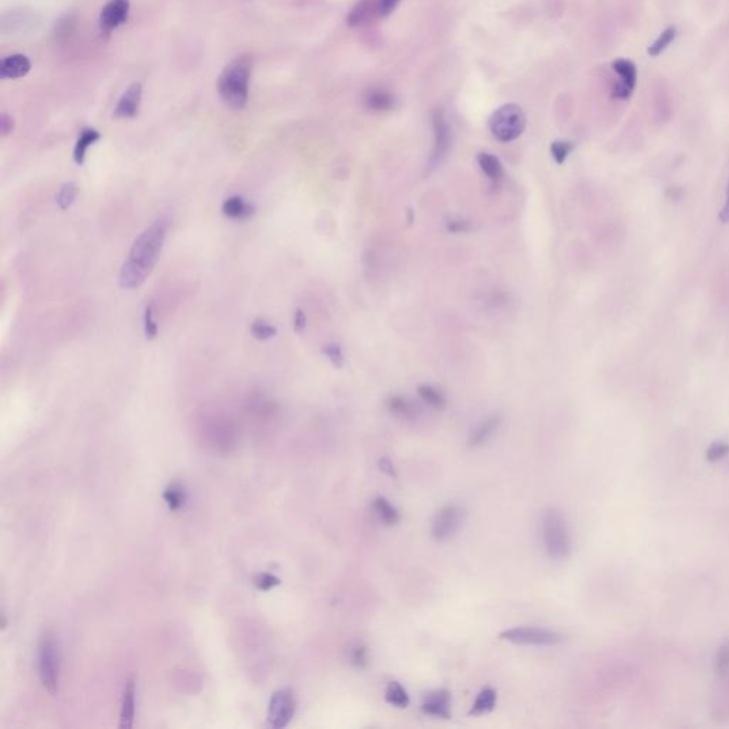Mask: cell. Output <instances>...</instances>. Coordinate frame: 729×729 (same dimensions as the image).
<instances>
[{
  "label": "cell",
  "instance_id": "cell-19",
  "mask_svg": "<svg viewBox=\"0 0 729 729\" xmlns=\"http://www.w3.org/2000/svg\"><path fill=\"white\" fill-rule=\"evenodd\" d=\"M136 684L133 680H129L125 684L121 701V714H120V728L130 729L134 721L136 712Z\"/></svg>",
  "mask_w": 729,
  "mask_h": 729
},
{
  "label": "cell",
  "instance_id": "cell-1",
  "mask_svg": "<svg viewBox=\"0 0 729 729\" xmlns=\"http://www.w3.org/2000/svg\"><path fill=\"white\" fill-rule=\"evenodd\" d=\"M167 233L168 219L162 217L137 235L120 268L118 285L121 290H137L148 279L160 261Z\"/></svg>",
  "mask_w": 729,
  "mask_h": 729
},
{
  "label": "cell",
  "instance_id": "cell-14",
  "mask_svg": "<svg viewBox=\"0 0 729 729\" xmlns=\"http://www.w3.org/2000/svg\"><path fill=\"white\" fill-rule=\"evenodd\" d=\"M362 103L370 111L384 113L392 111L396 107L398 100L395 94L385 87H370L365 91Z\"/></svg>",
  "mask_w": 729,
  "mask_h": 729
},
{
  "label": "cell",
  "instance_id": "cell-22",
  "mask_svg": "<svg viewBox=\"0 0 729 729\" xmlns=\"http://www.w3.org/2000/svg\"><path fill=\"white\" fill-rule=\"evenodd\" d=\"M497 704V692L493 688H483L474 700L469 715L482 716L490 714Z\"/></svg>",
  "mask_w": 729,
  "mask_h": 729
},
{
  "label": "cell",
  "instance_id": "cell-38",
  "mask_svg": "<svg viewBox=\"0 0 729 729\" xmlns=\"http://www.w3.org/2000/svg\"><path fill=\"white\" fill-rule=\"evenodd\" d=\"M446 228L452 234H464V233L470 231L471 226H470L469 221L462 219V218H456V219H450L449 221V223L446 224Z\"/></svg>",
  "mask_w": 729,
  "mask_h": 729
},
{
  "label": "cell",
  "instance_id": "cell-15",
  "mask_svg": "<svg viewBox=\"0 0 729 729\" xmlns=\"http://www.w3.org/2000/svg\"><path fill=\"white\" fill-rule=\"evenodd\" d=\"M376 16H379L377 0H358L346 16V23L350 27H362L369 24Z\"/></svg>",
  "mask_w": 729,
  "mask_h": 729
},
{
  "label": "cell",
  "instance_id": "cell-8",
  "mask_svg": "<svg viewBox=\"0 0 729 729\" xmlns=\"http://www.w3.org/2000/svg\"><path fill=\"white\" fill-rule=\"evenodd\" d=\"M432 125H433L434 144H433L429 167L434 168L443 160V158H445L446 152L449 151L452 134H450V125L445 117V113L441 111V109H436L432 113Z\"/></svg>",
  "mask_w": 729,
  "mask_h": 729
},
{
  "label": "cell",
  "instance_id": "cell-35",
  "mask_svg": "<svg viewBox=\"0 0 729 729\" xmlns=\"http://www.w3.org/2000/svg\"><path fill=\"white\" fill-rule=\"evenodd\" d=\"M729 455V443L726 441H715L708 448L707 450V460L708 462H718Z\"/></svg>",
  "mask_w": 729,
  "mask_h": 729
},
{
  "label": "cell",
  "instance_id": "cell-7",
  "mask_svg": "<svg viewBox=\"0 0 729 729\" xmlns=\"http://www.w3.org/2000/svg\"><path fill=\"white\" fill-rule=\"evenodd\" d=\"M466 520V510L459 504H448L440 509L432 522L433 540L443 543L450 540L462 528Z\"/></svg>",
  "mask_w": 729,
  "mask_h": 729
},
{
  "label": "cell",
  "instance_id": "cell-16",
  "mask_svg": "<svg viewBox=\"0 0 729 729\" xmlns=\"http://www.w3.org/2000/svg\"><path fill=\"white\" fill-rule=\"evenodd\" d=\"M31 70V63L27 56L16 53L6 56L0 61V77L2 79H22Z\"/></svg>",
  "mask_w": 729,
  "mask_h": 729
},
{
  "label": "cell",
  "instance_id": "cell-28",
  "mask_svg": "<svg viewBox=\"0 0 729 729\" xmlns=\"http://www.w3.org/2000/svg\"><path fill=\"white\" fill-rule=\"evenodd\" d=\"M677 38V27L674 26H670L665 30L661 31V35L655 39V42L648 47V54L651 57H657L659 56L661 53H664L665 50H667L671 43L675 40Z\"/></svg>",
  "mask_w": 729,
  "mask_h": 729
},
{
  "label": "cell",
  "instance_id": "cell-12",
  "mask_svg": "<svg viewBox=\"0 0 729 729\" xmlns=\"http://www.w3.org/2000/svg\"><path fill=\"white\" fill-rule=\"evenodd\" d=\"M143 99V86L141 83L136 81L130 84L124 90L121 97L117 102V106L114 109V116L117 118H134L141 106Z\"/></svg>",
  "mask_w": 729,
  "mask_h": 729
},
{
  "label": "cell",
  "instance_id": "cell-27",
  "mask_svg": "<svg viewBox=\"0 0 729 729\" xmlns=\"http://www.w3.org/2000/svg\"><path fill=\"white\" fill-rule=\"evenodd\" d=\"M418 393H419V396L422 398V400L425 403H428L430 407H433L436 410H443V409H446V406H448V400H446L445 395H443L439 389H436L432 385H428V384L421 385L418 388Z\"/></svg>",
  "mask_w": 729,
  "mask_h": 729
},
{
  "label": "cell",
  "instance_id": "cell-23",
  "mask_svg": "<svg viewBox=\"0 0 729 729\" xmlns=\"http://www.w3.org/2000/svg\"><path fill=\"white\" fill-rule=\"evenodd\" d=\"M373 510L377 515L379 520L389 527L396 526L400 522V515L396 507L392 505V503L382 496H379L373 500Z\"/></svg>",
  "mask_w": 729,
  "mask_h": 729
},
{
  "label": "cell",
  "instance_id": "cell-26",
  "mask_svg": "<svg viewBox=\"0 0 729 729\" xmlns=\"http://www.w3.org/2000/svg\"><path fill=\"white\" fill-rule=\"evenodd\" d=\"M385 701L399 710L407 708L410 704V698L406 692V689L396 681H392L388 684L385 691Z\"/></svg>",
  "mask_w": 729,
  "mask_h": 729
},
{
  "label": "cell",
  "instance_id": "cell-20",
  "mask_svg": "<svg viewBox=\"0 0 729 729\" xmlns=\"http://www.w3.org/2000/svg\"><path fill=\"white\" fill-rule=\"evenodd\" d=\"M102 139V134L96 130V129H84L76 144H75V150H73V160L77 166H83L84 162H86V157H87V151L91 146L96 144L99 140Z\"/></svg>",
  "mask_w": 729,
  "mask_h": 729
},
{
  "label": "cell",
  "instance_id": "cell-18",
  "mask_svg": "<svg viewBox=\"0 0 729 729\" xmlns=\"http://www.w3.org/2000/svg\"><path fill=\"white\" fill-rule=\"evenodd\" d=\"M501 425V418L499 415H492L487 419H485L482 423H479L469 437V446L470 448H479L497 433L499 428Z\"/></svg>",
  "mask_w": 729,
  "mask_h": 729
},
{
  "label": "cell",
  "instance_id": "cell-9",
  "mask_svg": "<svg viewBox=\"0 0 729 729\" xmlns=\"http://www.w3.org/2000/svg\"><path fill=\"white\" fill-rule=\"evenodd\" d=\"M295 712V698L291 689L276 691L269 703L268 722L272 728L287 726Z\"/></svg>",
  "mask_w": 729,
  "mask_h": 729
},
{
  "label": "cell",
  "instance_id": "cell-17",
  "mask_svg": "<svg viewBox=\"0 0 729 729\" xmlns=\"http://www.w3.org/2000/svg\"><path fill=\"white\" fill-rule=\"evenodd\" d=\"M221 211L230 219L245 221L256 214V205L235 194L224 200L223 205H221Z\"/></svg>",
  "mask_w": 729,
  "mask_h": 729
},
{
  "label": "cell",
  "instance_id": "cell-33",
  "mask_svg": "<svg viewBox=\"0 0 729 729\" xmlns=\"http://www.w3.org/2000/svg\"><path fill=\"white\" fill-rule=\"evenodd\" d=\"M164 500H166V503L168 504V507H170L171 510L180 509V507L184 504V500H185L184 489L180 485H171L164 492Z\"/></svg>",
  "mask_w": 729,
  "mask_h": 729
},
{
  "label": "cell",
  "instance_id": "cell-11",
  "mask_svg": "<svg viewBox=\"0 0 729 729\" xmlns=\"http://www.w3.org/2000/svg\"><path fill=\"white\" fill-rule=\"evenodd\" d=\"M132 9L130 0H109L100 13V27L104 33L118 29L129 19Z\"/></svg>",
  "mask_w": 729,
  "mask_h": 729
},
{
  "label": "cell",
  "instance_id": "cell-25",
  "mask_svg": "<svg viewBox=\"0 0 729 729\" xmlns=\"http://www.w3.org/2000/svg\"><path fill=\"white\" fill-rule=\"evenodd\" d=\"M77 196H79V187L76 182L69 181V182L61 184L56 194V204L58 210L68 211L69 208H72L77 200Z\"/></svg>",
  "mask_w": 729,
  "mask_h": 729
},
{
  "label": "cell",
  "instance_id": "cell-10",
  "mask_svg": "<svg viewBox=\"0 0 729 729\" xmlns=\"http://www.w3.org/2000/svg\"><path fill=\"white\" fill-rule=\"evenodd\" d=\"M611 66L618 75V81L611 90V97L617 100H628L637 84V68L628 58H617Z\"/></svg>",
  "mask_w": 729,
  "mask_h": 729
},
{
  "label": "cell",
  "instance_id": "cell-13",
  "mask_svg": "<svg viewBox=\"0 0 729 729\" xmlns=\"http://www.w3.org/2000/svg\"><path fill=\"white\" fill-rule=\"evenodd\" d=\"M450 707H452V696H450V692L445 688L436 689L428 693L422 703L423 714L434 716V718H441V719L450 718L452 715Z\"/></svg>",
  "mask_w": 729,
  "mask_h": 729
},
{
  "label": "cell",
  "instance_id": "cell-31",
  "mask_svg": "<svg viewBox=\"0 0 729 729\" xmlns=\"http://www.w3.org/2000/svg\"><path fill=\"white\" fill-rule=\"evenodd\" d=\"M573 150H574V146L572 141H568V140H556L550 146L551 157L554 158V162L560 166L565 163L568 155L572 154Z\"/></svg>",
  "mask_w": 729,
  "mask_h": 729
},
{
  "label": "cell",
  "instance_id": "cell-37",
  "mask_svg": "<svg viewBox=\"0 0 729 729\" xmlns=\"http://www.w3.org/2000/svg\"><path fill=\"white\" fill-rule=\"evenodd\" d=\"M402 0H377V8H379V17H389Z\"/></svg>",
  "mask_w": 729,
  "mask_h": 729
},
{
  "label": "cell",
  "instance_id": "cell-29",
  "mask_svg": "<svg viewBox=\"0 0 729 729\" xmlns=\"http://www.w3.org/2000/svg\"><path fill=\"white\" fill-rule=\"evenodd\" d=\"M249 331H251L252 338H256L257 340H269L274 336H276V334H278V329H276L275 325H272L271 322H268L265 320H261V318L256 320L251 324Z\"/></svg>",
  "mask_w": 729,
  "mask_h": 729
},
{
  "label": "cell",
  "instance_id": "cell-30",
  "mask_svg": "<svg viewBox=\"0 0 729 729\" xmlns=\"http://www.w3.org/2000/svg\"><path fill=\"white\" fill-rule=\"evenodd\" d=\"M158 329H160V328H158L155 309H154L152 304H148L144 308V313H143V332H144L146 339L147 340H154L158 336Z\"/></svg>",
  "mask_w": 729,
  "mask_h": 729
},
{
  "label": "cell",
  "instance_id": "cell-32",
  "mask_svg": "<svg viewBox=\"0 0 729 729\" xmlns=\"http://www.w3.org/2000/svg\"><path fill=\"white\" fill-rule=\"evenodd\" d=\"M322 354L328 358V361L338 369H340L345 363V355H343V351L339 343L336 342H329L327 345H324L322 347Z\"/></svg>",
  "mask_w": 729,
  "mask_h": 729
},
{
  "label": "cell",
  "instance_id": "cell-21",
  "mask_svg": "<svg viewBox=\"0 0 729 729\" xmlns=\"http://www.w3.org/2000/svg\"><path fill=\"white\" fill-rule=\"evenodd\" d=\"M478 164L483 174L493 182H499L503 180L504 167L497 155L490 152H480L478 154Z\"/></svg>",
  "mask_w": 729,
  "mask_h": 729
},
{
  "label": "cell",
  "instance_id": "cell-41",
  "mask_svg": "<svg viewBox=\"0 0 729 729\" xmlns=\"http://www.w3.org/2000/svg\"><path fill=\"white\" fill-rule=\"evenodd\" d=\"M292 325H294V331L297 334H302L306 328V315L302 309H297L295 313H294V320H292Z\"/></svg>",
  "mask_w": 729,
  "mask_h": 729
},
{
  "label": "cell",
  "instance_id": "cell-39",
  "mask_svg": "<svg viewBox=\"0 0 729 729\" xmlns=\"http://www.w3.org/2000/svg\"><path fill=\"white\" fill-rule=\"evenodd\" d=\"M15 130V120L12 116L9 114H2V118H0V132H2V136L3 137H8L9 134H12Z\"/></svg>",
  "mask_w": 729,
  "mask_h": 729
},
{
  "label": "cell",
  "instance_id": "cell-24",
  "mask_svg": "<svg viewBox=\"0 0 729 729\" xmlns=\"http://www.w3.org/2000/svg\"><path fill=\"white\" fill-rule=\"evenodd\" d=\"M388 409L392 415L403 421H414L416 418L415 406L402 396H391L388 399Z\"/></svg>",
  "mask_w": 729,
  "mask_h": 729
},
{
  "label": "cell",
  "instance_id": "cell-42",
  "mask_svg": "<svg viewBox=\"0 0 729 729\" xmlns=\"http://www.w3.org/2000/svg\"><path fill=\"white\" fill-rule=\"evenodd\" d=\"M719 218L722 223H729V182H728V189H726V198H725V204H723V208L719 214Z\"/></svg>",
  "mask_w": 729,
  "mask_h": 729
},
{
  "label": "cell",
  "instance_id": "cell-40",
  "mask_svg": "<svg viewBox=\"0 0 729 729\" xmlns=\"http://www.w3.org/2000/svg\"><path fill=\"white\" fill-rule=\"evenodd\" d=\"M256 584H257V587H258L260 590L267 591V590H271L274 586L279 584V580H278L276 577L271 576V574H261V576L257 579Z\"/></svg>",
  "mask_w": 729,
  "mask_h": 729
},
{
  "label": "cell",
  "instance_id": "cell-4",
  "mask_svg": "<svg viewBox=\"0 0 729 729\" xmlns=\"http://www.w3.org/2000/svg\"><path fill=\"white\" fill-rule=\"evenodd\" d=\"M526 114L517 104L509 103L499 107L489 118V130L500 143L517 140L526 130Z\"/></svg>",
  "mask_w": 729,
  "mask_h": 729
},
{
  "label": "cell",
  "instance_id": "cell-5",
  "mask_svg": "<svg viewBox=\"0 0 729 729\" xmlns=\"http://www.w3.org/2000/svg\"><path fill=\"white\" fill-rule=\"evenodd\" d=\"M499 638L517 645L533 647H551L564 641L563 634L542 627H513L501 631Z\"/></svg>",
  "mask_w": 729,
  "mask_h": 729
},
{
  "label": "cell",
  "instance_id": "cell-34",
  "mask_svg": "<svg viewBox=\"0 0 729 729\" xmlns=\"http://www.w3.org/2000/svg\"><path fill=\"white\" fill-rule=\"evenodd\" d=\"M715 671L721 675L729 671V641L723 643L715 655Z\"/></svg>",
  "mask_w": 729,
  "mask_h": 729
},
{
  "label": "cell",
  "instance_id": "cell-36",
  "mask_svg": "<svg viewBox=\"0 0 729 729\" xmlns=\"http://www.w3.org/2000/svg\"><path fill=\"white\" fill-rule=\"evenodd\" d=\"M351 662L354 667L362 670L368 667V650L365 645L358 644L351 652Z\"/></svg>",
  "mask_w": 729,
  "mask_h": 729
},
{
  "label": "cell",
  "instance_id": "cell-6",
  "mask_svg": "<svg viewBox=\"0 0 729 729\" xmlns=\"http://www.w3.org/2000/svg\"><path fill=\"white\" fill-rule=\"evenodd\" d=\"M39 671L43 687L49 693L54 695L58 689L60 650L52 634H46L42 638L39 648Z\"/></svg>",
  "mask_w": 729,
  "mask_h": 729
},
{
  "label": "cell",
  "instance_id": "cell-2",
  "mask_svg": "<svg viewBox=\"0 0 729 729\" xmlns=\"http://www.w3.org/2000/svg\"><path fill=\"white\" fill-rule=\"evenodd\" d=\"M253 68L251 54H241L230 61L219 75L217 90L223 103L233 110H242L248 103L249 81Z\"/></svg>",
  "mask_w": 729,
  "mask_h": 729
},
{
  "label": "cell",
  "instance_id": "cell-3",
  "mask_svg": "<svg viewBox=\"0 0 729 729\" xmlns=\"http://www.w3.org/2000/svg\"><path fill=\"white\" fill-rule=\"evenodd\" d=\"M542 538L544 550L550 558L565 560L572 554V531H570L565 517L557 509H549L543 513Z\"/></svg>",
  "mask_w": 729,
  "mask_h": 729
}]
</instances>
